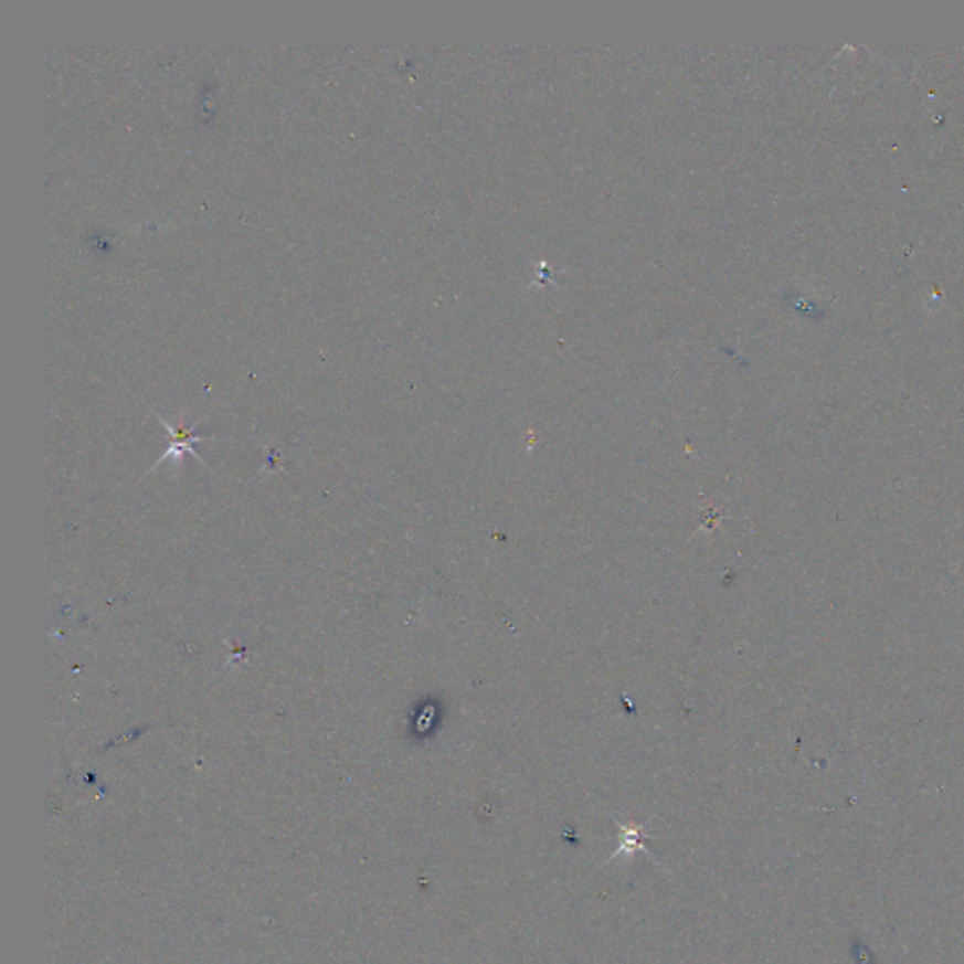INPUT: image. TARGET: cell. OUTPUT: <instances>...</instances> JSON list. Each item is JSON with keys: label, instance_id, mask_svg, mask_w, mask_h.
Wrapping results in <instances>:
<instances>
[{"label": "cell", "instance_id": "6da1fadb", "mask_svg": "<svg viewBox=\"0 0 964 964\" xmlns=\"http://www.w3.org/2000/svg\"><path fill=\"white\" fill-rule=\"evenodd\" d=\"M643 838H645V830L639 829V827H622V835H619V846L618 851L614 854V857L618 856V854H632L633 849H640V851H646L645 844H643ZM611 859V861H613Z\"/></svg>", "mask_w": 964, "mask_h": 964}]
</instances>
